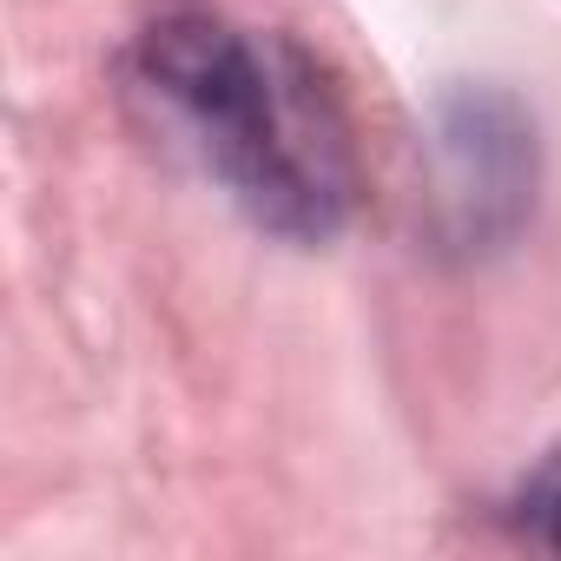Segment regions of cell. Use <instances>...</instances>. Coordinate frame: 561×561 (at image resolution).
I'll return each instance as SVG.
<instances>
[{
    "label": "cell",
    "instance_id": "6da1fadb",
    "mask_svg": "<svg viewBox=\"0 0 561 561\" xmlns=\"http://www.w3.org/2000/svg\"><path fill=\"white\" fill-rule=\"evenodd\" d=\"M133 93L257 231L285 244H331L351 225V119L305 47L179 8L139 34Z\"/></svg>",
    "mask_w": 561,
    "mask_h": 561
},
{
    "label": "cell",
    "instance_id": "7a4b0ae2",
    "mask_svg": "<svg viewBox=\"0 0 561 561\" xmlns=\"http://www.w3.org/2000/svg\"><path fill=\"white\" fill-rule=\"evenodd\" d=\"M430 238L456 264L508 251L541 192L535 113L508 87H449L430 106Z\"/></svg>",
    "mask_w": 561,
    "mask_h": 561
},
{
    "label": "cell",
    "instance_id": "3957f363",
    "mask_svg": "<svg viewBox=\"0 0 561 561\" xmlns=\"http://www.w3.org/2000/svg\"><path fill=\"white\" fill-rule=\"evenodd\" d=\"M508 528H515L528 548L561 554V443L515 482V495H508Z\"/></svg>",
    "mask_w": 561,
    "mask_h": 561
}]
</instances>
